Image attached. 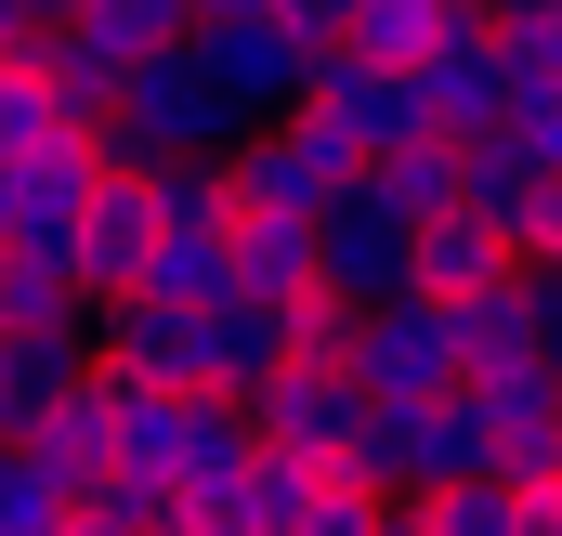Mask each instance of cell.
<instances>
[{
  "label": "cell",
  "instance_id": "e575fe53",
  "mask_svg": "<svg viewBox=\"0 0 562 536\" xmlns=\"http://www.w3.org/2000/svg\"><path fill=\"white\" fill-rule=\"evenodd\" d=\"M13 236H26V170L0 157V249H13Z\"/></svg>",
  "mask_w": 562,
  "mask_h": 536
},
{
  "label": "cell",
  "instance_id": "4316f807",
  "mask_svg": "<svg viewBox=\"0 0 562 536\" xmlns=\"http://www.w3.org/2000/svg\"><path fill=\"white\" fill-rule=\"evenodd\" d=\"M497 53H510L524 105H537V92H562V0H510V13H497Z\"/></svg>",
  "mask_w": 562,
  "mask_h": 536
},
{
  "label": "cell",
  "instance_id": "44dd1931",
  "mask_svg": "<svg viewBox=\"0 0 562 536\" xmlns=\"http://www.w3.org/2000/svg\"><path fill=\"white\" fill-rule=\"evenodd\" d=\"M236 301H276V314L327 301L314 288V223H236Z\"/></svg>",
  "mask_w": 562,
  "mask_h": 536
},
{
  "label": "cell",
  "instance_id": "f1b7e54d",
  "mask_svg": "<svg viewBox=\"0 0 562 536\" xmlns=\"http://www.w3.org/2000/svg\"><path fill=\"white\" fill-rule=\"evenodd\" d=\"M431 536H524V484H445Z\"/></svg>",
  "mask_w": 562,
  "mask_h": 536
},
{
  "label": "cell",
  "instance_id": "e0dca14e",
  "mask_svg": "<svg viewBox=\"0 0 562 536\" xmlns=\"http://www.w3.org/2000/svg\"><path fill=\"white\" fill-rule=\"evenodd\" d=\"M13 445H26V458H40V471H53V484H66V498H92V484H105V471H119V418H105V367H92V380H79V393L53 405V418H40V432H13Z\"/></svg>",
  "mask_w": 562,
  "mask_h": 536
},
{
  "label": "cell",
  "instance_id": "4dcf8cb0",
  "mask_svg": "<svg viewBox=\"0 0 562 536\" xmlns=\"http://www.w3.org/2000/svg\"><path fill=\"white\" fill-rule=\"evenodd\" d=\"M380 524H393V498H367V484H314V511H301L288 536H380Z\"/></svg>",
  "mask_w": 562,
  "mask_h": 536
},
{
  "label": "cell",
  "instance_id": "f546056e",
  "mask_svg": "<svg viewBox=\"0 0 562 536\" xmlns=\"http://www.w3.org/2000/svg\"><path fill=\"white\" fill-rule=\"evenodd\" d=\"M157 223H236V183H223V157H183V170H157Z\"/></svg>",
  "mask_w": 562,
  "mask_h": 536
},
{
  "label": "cell",
  "instance_id": "52a82bcc",
  "mask_svg": "<svg viewBox=\"0 0 562 536\" xmlns=\"http://www.w3.org/2000/svg\"><path fill=\"white\" fill-rule=\"evenodd\" d=\"M301 119H314V132H340L367 170H380V157H406V144H445L419 66H367V53H327V66H314V92H301Z\"/></svg>",
  "mask_w": 562,
  "mask_h": 536
},
{
  "label": "cell",
  "instance_id": "836d02e7",
  "mask_svg": "<svg viewBox=\"0 0 562 536\" xmlns=\"http://www.w3.org/2000/svg\"><path fill=\"white\" fill-rule=\"evenodd\" d=\"M40 26H53V0H0V66H13V53H40Z\"/></svg>",
  "mask_w": 562,
  "mask_h": 536
},
{
  "label": "cell",
  "instance_id": "8d00e7d4",
  "mask_svg": "<svg viewBox=\"0 0 562 536\" xmlns=\"http://www.w3.org/2000/svg\"><path fill=\"white\" fill-rule=\"evenodd\" d=\"M66 536H105V524H92V511H79V524H66Z\"/></svg>",
  "mask_w": 562,
  "mask_h": 536
},
{
  "label": "cell",
  "instance_id": "ac0fdd59",
  "mask_svg": "<svg viewBox=\"0 0 562 536\" xmlns=\"http://www.w3.org/2000/svg\"><path fill=\"white\" fill-rule=\"evenodd\" d=\"M26 66H40V92L66 105V132H105V119H119V79H132V66H119V53H92L66 13L40 26V53H26Z\"/></svg>",
  "mask_w": 562,
  "mask_h": 536
},
{
  "label": "cell",
  "instance_id": "30bf717a",
  "mask_svg": "<svg viewBox=\"0 0 562 536\" xmlns=\"http://www.w3.org/2000/svg\"><path fill=\"white\" fill-rule=\"evenodd\" d=\"M66 263H79V301H92V314H119V301L144 288V263H157V183L105 170L92 210H79V249H66Z\"/></svg>",
  "mask_w": 562,
  "mask_h": 536
},
{
  "label": "cell",
  "instance_id": "9c48e42d",
  "mask_svg": "<svg viewBox=\"0 0 562 536\" xmlns=\"http://www.w3.org/2000/svg\"><path fill=\"white\" fill-rule=\"evenodd\" d=\"M196 66H210V92L262 132V119H301V92H314V40H288L276 13H236V26H196Z\"/></svg>",
  "mask_w": 562,
  "mask_h": 536
},
{
  "label": "cell",
  "instance_id": "5bb4252c",
  "mask_svg": "<svg viewBox=\"0 0 562 536\" xmlns=\"http://www.w3.org/2000/svg\"><path fill=\"white\" fill-rule=\"evenodd\" d=\"M92 367H105V327H40V340H0V445H13V432H40V418L79 393Z\"/></svg>",
  "mask_w": 562,
  "mask_h": 536
},
{
  "label": "cell",
  "instance_id": "4fadbf2b",
  "mask_svg": "<svg viewBox=\"0 0 562 536\" xmlns=\"http://www.w3.org/2000/svg\"><path fill=\"white\" fill-rule=\"evenodd\" d=\"M105 380L210 393V327H196V314H157V301H119V314H105ZM210 405H223V393H210Z\"/></svg>",
  "mask_w": 562,
  "mask_h": 536
},
{
  "label": "cell",
  "instance_id": "2e32d148",
  "mask_svg": "<svg viewBox=\"0 0 562 536\" xmlns=\"http://www.w3.org/2000/svg\"><path fill=\"white\" fill-rule=\"evenodd\" d=\"M132 301H157V314H223L236 301V223H157V263H144Z\"/></svg>",
  "mask_w": 562,
  "mask_h": 536
},
{
  "label": "cell",
  "instance_id": "cb8c5ba5",
  "mask_svg": "<svg viewBox=\"0 0 562 536\" xmlns=\"http://www.w3.org/2000/svg\"><path fill=\"white\" fill-rule=\"evenodd\" d=\"M66 26H79L92 53L144 66V53H183V40H196V0H66Z\"/></svg>",
  "mask_w": 562,
  "mask_h": 536
},
{
  "label": "cell",
  "instance_id": "8fae6325",
  "mask_svg": "<svg viewBox=\"0 0 562 536\" xmlns=\"http://www.w3.org/2000/svg\"><path fill=\"white\" fill-rule=\"evenodd\" d=\"M419 92H431V119H445V144H471V132H510V105H524V79H510V53H497V13H471L445 53L419 66Z\"/></svg>",
  "mask_w": 562,
  "mask_h": 536
},
{
  "label": "cell",
  "instance_id": "ba28073f",
  "mask_svg": "<svg viewBox=\"0 0 562 536\" xmlns=\"http://www.w3.org/2000/svg\"><path fill=\"white\" fill-rule=\"evenodd\" d=\"M314 288H327L340 314H380V301H406V288H419V223H406L380 183H353V197L314 223Z\"/></svg>",
  "mask_w": 562,
  "mask_h": 536
},
{
  "label": "cell",
  "instance_id": "6da1fadb",
  "mask_svg": "<svg viewBox=\"0 0 562 536\" xmlns=\"http://www.w3.org/2000/svg\"><path fill=\"white\" fill-rule=\"evenodd\" d=\"M236 105L210 92V66H196V40L183 53H144L132 79H119V119L92 132V157L105 170H132V183H157V170H183V157H236Z\"/></svg>",
  "mask_w": 562,
  "mask_h": 536
},
{
  "label": "cell",
  "instance_id": "5b68a950",
  "mask_svg": "<svg viewBox=\"0 0 562 536\" xmlns=\"http://www.w3.org/2000/svg\"><path fill=\"white\" fill-rule=\"evenodd\" d=\"M236 418H249V445H262V458H301L314 484H340V471H353V432H367V393L340 380V354H288Z\"/></svg>",
  "mask_w": 562,
  "mask_h": 536
},
{
  "label": "cell",
  "instance_id": "603a6c76",
  "mask_svg": "<svg viewBox=\"0 0 562 536\" xmlns=\"http://www.w3.org/2000/svg\"><path fill=\"white\" fill-rule=\"evenodd\" d=\"M458 26H471L458 0H353V40H340V53H367V66H431Z\"/></svg>",
  "mask_w": 562,
  "mask_h": 536
},
{
  "label": "cell",
  "instance_id": "277c9868",
  "mask_svg": "<svg viewBox=\"0 0 562 536\" xmlns=\"http://www.w3.org/2000/svg\"><path fill=\"white\" fill-rule=\"evenodd\" d=\"M223 183H236V223H327L367 183V157L340 132H314V119H262V132H236Z\"/></svg>",
  "mask_w": 562,
  "mask_h": 536
},
{
  "label": "cell",
  "instance_id": "7c38bea8",
  "mask_svg": "<svg viewBox=\"0 0 562 536\" xmlns=\"http://www.w3.org/2000/svg\"><path fill=\"white\" fill-rule=\"evenodd\" d=\"M301 511H314V471H301V458H262V445H249L236 471H210V484L183 498V536H288Z\"/></svg>",
  "mask_w": 562,
  "mask_h": 536
},
{
  "label": "cell",
  "instance_id": "3957f363",
  "mask_svg": "<svg viewBox=\"0 0 562 536\" xmlns=\"http://www.w3.org/2000/svg\"><path fill=\"white\" fill-rule=\"evenodd\" d=\"M105 418H119V471L144 484H170V498H196L210 471H236L249 458V418L210 393H144V380H105Z\"/></svg>",
  "mask_w": 562,
  "mask_h": 536
},
{
  "label": "cell",
  "instance_id": "7a4b0ae2",
  "mask_svg": "<svg viewBox=\"0 0 562 536\" xmlns=\"http://www.w3.org/2000/svg\"><path fill=\"white\" fill-rule=\"evenodd\" d=\"M340 484H367V498H445V484H497V418L471 393L445 405H367V432H353V471Z\"/></svg>",
  "mask_w": 562,
  "mask_h": 536
},
{
  "label": "cell",
  "instance_id": "1f68e13d",
  "mask_svg": "<svg viewBox=\"0 0 562 536\" xmlns=\"http://www.w3.org/2000/svg\"><path fill=\"white\" fill-rule=\"evenodd\" d=\"M276 26L314 40V53H340V40H353V0H276Z\"/></svg>",
  "mask_w": 562,
  "mask_h": 536
},
{
  "label": "cell",
  "instance_id": "d590c367",
  "mask_svg": "<svg viewBox=\"0 0 562 536\" xmlns=\"http://www.w3.org/2000/svg\"><path fill=\"white\" fill-rule=\"evenodd\" d=\"M458 13H510V0H458Z\"/></svg>",
  "mask_w": 562,
  "mask_h": 536
},
{
  "label": "cell",
  "instance_id": "9a60e30c",
  "mask_svg": "<svg viewBox=\"0 0 562 536\" xmlns=\"http://www.w3.org/2000/svg\"><path fill=\"white\" fill-rule=\"evenodd\" d=\"M458 210H471L484 236H510V263H524V223L550 210V170H537L510 132H471L458 144Z\"/></svg>",
  "mask_w": 562,
  "mask_h": 536
},
{
  "label": "cell",
  "instance_id": "484cf974",
  "mask_svg": "<svg viewBox=\"0 0 562 536\" xmlns=\"http://www.w3.org/2000/svg\"><path fill=\"white\" fill-rule=\"evenodd\" d=\"M40 144H66V105H53V92H40V66L13 53V66H0V157L26 170ZM79 144H92V132H79Z\"/></svg>",
  "mask_w": 562,
  "mask_h": 536
},
{
  "label": "cell",
  "instance_id": "83f0119b",
  "mask_svg": "<svg viewBox=\"0 0 562 536\" xmlns=\"http://www.w3.org/2000/svg\"><path fill=\"white\" fill-rule=\"evenodd\" d=\"M79 511H92L105 536H183V498H170V484H144V471H105Z\"/></svg>",
  "mask_w": 562,
  "mask_h": 536
},
{
  "label": "cell",
  "instance_id": "ffe728a7",
  "mask_svg": "<svg viewBox=\"0 0 562 536\" xmlns=\"http://www.w3.org/2000/svg\"><path fill=\"white\" fill-rule=\"evenodd\" d=\"M497 275H510V236H484L471 210L419 223V301H445V314H458V301H484Z\"/></svg>",
  "mask_w": 562,
  "mask_h": 536
},
{
  "label": "cell",
  "instance_id": "8992f818",
  "mask_svg": "<svg viewBox=\"0 0 562 536\" xmlns=\"http://www.w3.org/2000/svg\"><path fill=\"white\" fill-rule=\"evenodd\" d=\"M340 380L367 405H445L458 393V314L419 301V288L380 301V314H353V327H340Z\"/></svg>",
  "mask_w": 562,
  "mask_h": 536
},
{
  "label": "cell",
  "instance_id": "d6a6232c",
  "mask_svg": "<svg viewBox=\"0 0 562 536\" xmlns=\"http://www.w3.org/2000/svg\"><path fill=\"white\" fill-rule=\"evenodd\" d=\"M524 275H562V183H550V210L524 223Z\"/></svg>",
  "mask_w": 562,
  "mask_h": 536
},
{
  "label": "cell",
  "instance_id": "7402d4cb",
  "mask_svg": "<svg viewBox=\"0 0 562 536\" xmlns=\"http://www.w3.org/2000/svg\"><path fill=\"white\" fill-rule=\"evenodd\" d=\"M40 327H105L79 301V275L40 263V249H0V340H40Z\"/></svg>",
  "mask_w": 562,
  "mask_h": 536
},
{
  "label": "cell",
  "instance_id": "74e56055",
  "mask_svg": "<svg viewBox=\"0 0 562 536\" xmlns=\"http://www.w3.org/2000/svg\"><path fill=\"white\" fill-rule=\"evenodd\" d=\"M550 405H562V354H550Z\"/></svg>",
  "mask_w": 562,
  "mask_h": 536
},
{
  "label": "cell",
  "instance_id": "d4e9b609",
  "mask_svg": "<svg viewBox=\"0 0 562 536\" xmlns=\"http://www.w3.org/2000/svg\"><path fill=\"white\" fill-rule=\"evenodd\" d=\"M367 183H380L406 223H445V210H458V144H406V157H380Z\"/></svg>",
  "mask_w": 562,
  "mask_h": 536
},
{
  "label": "cell",
  "instance_id": "d6986e66",
  "mask_svg": "<svg viewBox=\"0 0 562 536\" xmlns=\"http://www.w3.org/2000/svg\"><path fill=\"white\" fill-rule=\"evenodd\" d=\"M196 327H210V393L223 405H249L288 367V314L276 301H223V314H196Z\"/></svg>",
  "mask_w": 562,
  "mask_h": 536
}]
</instances>
